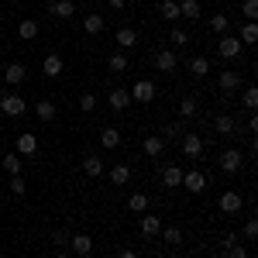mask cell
Here are the masks:
<instances>
[{
	"label": "cell",
	"instance_id": "6da1fadb",
	"mask_svg": "<svg viewBox=\"0 0 258 258\" xmlns=\"http://www.w3.org/2000/svg\"><path fill=\"white\" fill-rule=\"evenodd\" d=\"M0 114H7V117H24V114H28V103H24L21 93L7 90V93L0 97Z\"/></svg>",
	"mask_w": 258,
	"mask_h": 258
},
{
	"label": "cell",
	"instance_id": "7a4b0ae2",
	"mask_svg": "<svg viewBox=\"0 0 258 258\" xmlns=\"http://www.w3.org/2000/svg\"><path fill=\"white\" fill-rule=\"evenodd\" d=\"M179 148H182L186 159H200L203 155V138L197 131H186V135H179Z\"/></svg>",
	"mask_w": 258,
	"mask_h": 258
},
{
	"label": "cell",
	"instance_id": "3957f363",
	"mask_svg": "<svg viewBox=\"0 0 258 258\" xmlns=\"http://www.w3.org/2000/svg\"><path fill=\"white\" fill-rule=\"evenodd\" d=\"M152 66H155L159 73H176L179 69V55L172 52V48H159V52L152 55Z\"/></svg>",
	"mask_w": 258,
	"mask_h": 258
},
{
	"label": "cell",
	"instance_id": "277c9868",
	"mask_svg": "<svg viewBox=\"0 0 258 258\" xmlns=\"http://www.w3.org/2000/svg\"><path fill=\"white\" fill-rule=\"evenodd\" d=\"M241 48H244V45L238 41V35H224V38L217 41V55H220L224 62L238 59V55H241Z\"/></svg>",
	"mask_w": 258,
	"mask_h": 258
},
{
	"label": "cell",
	"instance_id": "5b68a950",
	"mask_svg": "<svg viewBox=\"0 0 258 258\" xmlns=\"http://www.w3.org/2000/svg\"><path fill=\"white\" fill-rule=\"evenodd\" d=\"M155 100V83L152 80H138L131 86V103H152Z\"/></svg>",
	"mask_w": 258,
	"mask_h": 258
},
{
	"label": "cell",
	"instance_id": "8992f818",
	"mask_svg": "<svg viewBox=\"0 0 258 258\" xmlns=\"http://www.w3.org/2000/svg\"><path fill=\"white\" fill-rule=\"evenodd\" d=\"M69 244H73V255H76V258L93 255V238H90V234H83V231L69 234Z\"/></svg>",
	"mask_w": 258,
	"mask_h": 258
},
{
	"label": "cell",
	"instance_id": "52a82bcc",
	"mask_svg": "<svg viewBox=\"0 0 258 258\" xmlns=\"http://www.w3.org/2000/svg\"><path fill=\"white\" fill-rule=\"evenodd\" d=\"M241 207H244V200H241L238 189H227V193H220V214H227V217H234Z\"/></svg>",
	"mask_w": 258,
	"mask_h": 258
},
{
	"label": "cell",
	"instance_id": "ba28073f",
	"mask_svg": "<svg viewBox=\"0 0 258 258\" xmlns=\"http://www.w3.org/2000/svg\"><path fill=\"white\" fill-rule=\"evenodd\" d=\"M241 165H244V155H241L238 148H227V152H220V169H224L227 176H234Z\"/></svg>",
	"mask_w": 258,
	"mask_h": 258
},
{
	"label": "cell",
	"instance_id": "9c48e42d",
	"mask_svg": "<svg viewBox=\"0 0 258 258\" xmlns=\"http://www.w3.org/2000/svg\"><path fill=\"white\" fill-rule=\"evenodd\" d=\"M182 189H186V193H193V197H197V193H203V189H207V176H203L200 169L182 172Z\"/></svg>",
	"mask_w": 258,
	"mask_h": 258
},
{
	"label": "cell",
	"instance_id": "30bf717a",
	"mask_svg": "<svg viewBox=\"0 0 258 258\" xmlns=\"http://www.w3.org/2000/svg\"><path fill=\"white\" fill-rule=\"evenodd\" d=\"M107 103H110V110H127V107H131V90H127V86H114L110 97H107Z\"/></svg>",
	"mask_w": 258,
	"mask_h": 258
},
{
	"label": "cell",
	"instance_id": "8fae6325",
	"mask_svg": "<svg viewBox=\"0 0 258 258\" xmlns=\"http://www.w3.org/2000/svg\"><path fill=\"white\" fill-rule=\"evenodd\" d=\"M83 172H86L90 179L103 176V159H100L97 152H86V155H83Z\"/></svg>",
	"mask_w": 258,
	"mask_h": 258
},
{
	"label": "cell",
	"instance_id": "7c38bea8",
	"mask_svg": "<svg viewBox=\"0 0 258 258\" xmlns=\"http://www.w3.org/2000/svg\"><path fill=\"white\" fill-rule=\"evenodd\" d=\"M62 69H66L62 55H55V52H52V55H45V62H41V73H45L48 80H59V76H62Z\"/></svg>",
	"mask_w": 258,
	"mask_h": 258
},
{
	"label": "cell",
	"instance_id": "4fadbf2b",
	"mask_svg": "<svg viewBox=\"0 0 258 258\" xmlns=\"http://www.w3.org/2000/svg\"><path fill=\"white\" fill-rule=\"evenodd\" d=\"M24 80H28V69H24L21 62H11V66L4 69V83H7V86H21Z\"/></svg>",
	"mask_w": 258,
	"mask_h": 258
},
{
	"label": "cell",
	"instance_id": "5bb4252c",
	"mask_svg": "<svg viewBox=\"0 0 258 258\" xmlns=\"http://www.w3.org/2000/svg\"><path fill=\"white\" fill-rule=\"evenodd\" d=\"M159 231H162L159 214H141V234H145V238H159Z\"/></svg>",
	"mask_w": 258,
	"mask_h": 258
},
{
	"label": "cell",
	"instance_id": "9a60e30c",
	"mask_svg": "<svg viewBox=\"0 0 258 258\" xmlns=\"http://www.w3.org/2000/svg\"><path fill=\"white\" fill-rule=\"evenodd\" d=\"M214 131L224 135V138H231V135L238 131V120L231 117V114H217V117H214Z\"/></svg>",
	"mask_w": 258,
	"mask_h": 258
},
{
	"label": "cell",
	"instance_id": "2e32d148",
	"mask_svg": "<svg viewBox=\"0 0 258 258\" xmlns=\"http://www.w3.org/2000/svg\"><path fill=\"white\" fill-rule=\"evenodd\" d=\"M217 86L224 90V93H238V86H241V76L234 73V69H224L217 76Z\"/></svg>",
	"mask_w": 258,
	"mask_h": 258
},
{
	"label": "cell",
	"instance_id": "e0dca14e",
	"mask_svg": "<svg viewBox=\"0 0 258 258\" xmlns=\"http://www.w3.org/2000/svg\"><path fill=\"white\" fill-rule=\"evenodd\" d=\"M38 152V138L31 131H21L18 135V155H35Z\"/></svg>",
	"mask_w": 258,
	"mask_h": 258
},
{
	"label": "cell",
	"instance_id": "ac0fdd59",
	"mask_svg": "<svg viewBox=\"0 0 258 258\" xmlns=\"http://www.w3.org/2000/svg\"><path fill=\"white\" fill-rule=\"evenodd\" d=\"M162 186L179 189V186H182V169H179V165H165V169H162Z\"/></svg>",
	"mask_w": 258,
	"mask_h": 258
},
{
	"label": "cell",
	"instance_id": "d6986e66",
	"mask_svg": "<svg viewBox=\"0 0 258 258\" xmlns=\"http://www.w3.org/2000/svg\"><path fill=\"white\" fill-rule=\"evenodd\" d=\"M176 4H179V18H186V21H197L203 14L200 0H176Z\"/></svg>",
	"mask_w": 258,
	"mask_h": 258
},
{
	"label": "cell",
	"instance_id": "ffe728a7",
	"mask_svg": "<svg viewBox=\"0 0 258 258\" xmlns=\"http://www.w3.org/2000/svg\"><path fill=\"white\" fill-rule=\"evenodd\" d=\"M141 148H145V155H148V159H159L162 152H165V141H162L159 135H148V138L141 141Z\"/></svg>",
	"mask_w": 258,
	"mask_h": 258
},
{
	"label": "cell",
	"instance_id": "44dd1931",
	"mask_svg": "<svg viewBox=\"0 0 258 258\" xmlns=\"http://www.w3.org/2000/svg\"><path fill=\"white\" fill-rule=\"evenodd\" d=\"M35 114H38V120H45V124H48V120L59 117V107H55L52 100H38V103H35Z\"/></svg>",
	"mask_w": 258,
	"mask_h": 258
},
{
	"label": "cell",
	"instance_id": "7402d4cb",
	"mask_svg": "<svg viewBox=\"0 0 258 258\" xmlns=\"http://www.w3.org/2000/svg\"><path fill=\"white\" fill-rule=\"evenodd\" d=\"M110 182H114V186H127V182H131V165H127V162H117V165L110 169Z\"/></svg>",
	"mask_w": 258,
	"mask_h": 258
},
{
	"label": "cell",
	"instance_id": "603a6c76",
	"mask_svg": "<svg viewBox=\"0 0 258 258\" xmlns=\"http://www.w3.org/2000/svg\"><path fill=\"white\" fill-rule=\"evenodd\" d=\"M52 14L59 21H69L76 14V4H73V0H52Z\"/></svg>",
	"mask_w": 258,
	"mask_h": 258
},
{
	"label": "cell",
	"instance_id": "cb8c5ba5",
	"mask_svg": "<svg viewBox=\"0 0 258 258\" xmlns=\"http://www.w3.org/2000/svg\"><path fill=\"white\" fill-rule=\"evenodd\" d=\"M100 145H103L107 152H114V148L120 145V131L117 127H100Z\"/></svg>",
	"mask_w": 258,
	"mask_h": 258
},
{
	"label": "cell",
	"instance_id": "d4e9b609",
	"mask_svg": "<svg viewBox=\"0 0 258 258\" xmlns=\"http://www.w3.org/2000/svg\"><path fill=\"white\" fill-rule=\"evenodd\" d=\"M114 38H117V48H135L138 45V31L135 28H120Z\"/></svg>",
	"mask_w": 258,
	"mask_h": 258
},
{
	"label": "cell",
	"instance_id": "484cf974",
	"mask_svg": "<svg viewBox=\"0 0 258 258\" xmlns=\"http://www.w3.org/2000/svg\"><path fill=\"white\" fill-rule=\"evenodd\" d=\"M103 28H107V21L100 18V14H86V18H83V31H86V35H100Z\"/></svg>",
	"mask_w": 258,
	"mask_h": 258
},
{
	"label": "cell",
	"instance_id": "4316f807",
	"mask_svg": "<svg viewBox=\"0 0 258 258\" xmlns=\"http://www.w3.org/2000/svg\"><path fill=\"white\" fill-rule=\"evenodd\" d=\"M189 73H193L197 80H203V76H210V59H203V55H197V59H189Z\"/></svg>",
	"mask_w": 258,
	"mask_h": 258
},
{
	"label": "cell",
	"instance_id": "83f0119b",
	"mask_svg": "<svg viewBox=\"0 0 258 258\" xmlns=\"http://www.w3.org/2000/svg\"><path fill=\"white\" fill-rule=\"evenodd\" d=\"M18 38H24V41L38 38V21H18Z\"/></svg>",
	"mask_w": 258,
	"mask_h": 258
},
{
	"label": "cell",
	"instance_id": "f1b7e54d",
	"mask_svg": "<svg viewBox=\"0 0 258 258\" xmlns=\"http://www.w3.org/2000/svg\"><path fill=\"white\" fill-rule=\"evenodd\" d=\"M197 110H200V103H197V97H182L179 100V117H197Z\"/></svg>",
	"mask_w": 258,
	"mask_h": 258
},
{
	"label": "cell",
	"instance_id": "f546056e",
	"mask_svg": "<svg viewBox=\"0 0 258 258\" xmlns=\"http://www.w3.org/2000/svg\"><path fill=\"white\" fill-rule=\"evenodd\" d=\"M127 210H131V214H145V210H148V197H145V193H131V197H127Z\"/></svg>",
	"mask_w": 258,
	"mask_h": 258
},
{
	"label": "cell",
	"instance_id": "4dcf8cb0",
	"mask_svg": "<svg viewBox=\"0 0 258 258\" xmlns=\"http://www.w3.org/2000/svg\"><path fill=\"white\" fill-rule=\"evenodd\" d=\"M159 238L165 241V244H182V227H176V224H172V227H162Z\"/></svg>",
	"mask_w": 258,
	"mask_h": 258
},
{
	"label": "cell",
	"instance_id": "1f68e13d",
	"mask_svg": "<svg viewBox=\"0 0 258 258\" xmlns=\"http://www.w3.org/2000/svg\"><path fill=\"white\" fill-rule=\"evenodd\" d=\"M0 165H4V172H11V176H21V159H18V152L4 155V159H0Z\"/></svg>",
	"mask_w": 258,
	"mask_h": 258
},
{
	"label": "cell",
	"instance_id": "d6a6232c",
	"mask_svg": "<svg viewBox=\"0 0 258 258\" xmlns=\"http://www.w3.org/2000/svg\"><path fill=\"white\" fill-rule=\"evenodd\" d=\"M159 14L165 21H179V4H176V0H162V4H159Z\"/></svg>",
	"mask_w": 258,
	"mask_h": 258
},
{
	"label": "cell",
	"instance_id": "836d02e7",
	"mask_svg": "<svg viewBox=\"0 0 258 258\" xmlns=\"http://www.w3.org/2000/svg\"><path fill=\"white\" fill-rule=\"evenodd\" d=\"M241 107H244V110H255V107H258V90H255V86H244V93H241Z\"/></svg>",
	"mask_w": 258,
	"mask_h": 258
},
{
	"label": "cell",
	"instance_id": "e575fe53",
	"mask_svg": "<svg viewBox=\"0 0 258 258\" xmlns=\"http://www.w3.org/2000/svg\"><path fill=\"white\" fill-rule=\"evenodd\" d=\"M241 45H255L258 41V28H255V21H248V24H244V28H241Z\"/></svg>",
	"mask_w": 258,
	"mask_h": 258
},
{
	"label": "cell",
	"instance_id": "d590c367",
	"mask_svg": "<svg viewBox=\"0 0 258 258\" xmlns=\"http://www.w3.org/2000/svg\"><path fill=\"white\" fill-rule=\"evenodd\" d=\"M107 66H110V73H124V69H127V55H124V52H114V55L107 59Z\"/></svg>",
	"mask_w": 258,
	"mask_h": 258
},
{
	"label": "cell",
	"instance_id": "8d00e7d4",
	"mask_svg": "<svg viewBox=\"0 0 258 258\" xmlns=\"http://www.w3.org/2000/svg\"><path fill=\"white\" fill-rule=\"evenodd\" d=\"M80 110H83V114H93V110H97V93L86 90V93L80 97Z\"/></svg>",
	"mask_w": 258,
	"mask_h": 258
},
{
	"label": "cell",
	"instance_id": "74e56055",
	"mask_svg": "<svg viewBox=\"0 0 258 258\" xmlns=\"http://www.w3.org/2000/svg\"><path fill=\"white\" fill-rule=\"evenodd\" d=\"M227 24H231L227 14H214V18H210V31H214V35H224V31H227Z\"/></svg>",
	"mask_w": 258,
	"mask_h": 258
},
{
	"label": "cell",
	"instance_id": "f35d334b",
	"mask_svg": "<svg viewBox=\"0 0 258 258\" xmlns=\"http://www.w3.org/2000/svg\"><path fill=\"white\" fill-rule=\"evenodd\" d=\"M179 131H182L179 124H162V135H159V138H162V141H176Z\"/></svg>",
	"mask_w": 258,
	"mask_h": 258
},
{
	"label": "cell",
	"instance_id": "ab89813d",
	"mask_svg": "<svg viewBox=\"0 0 258 258\" xmlns=\"http://www.w3.org/2000/svg\"><path fill=\"white\" fill-rule=\"evenodd\" d=\"M11 193H14V197H24V193H28V182L21 176H11Z\"/></svg>",
	"mask_w": 258,
	"mask_h": 258
},
{
	"label": "cell",
	"instance_id": "60d3db41",
	"mask_svg": "<svg viewBox=\"0 0 258 258\" xmlns=\"http://www.w3.org/2000/svg\"><path fill=\"white\" fill-rule=\"evenodd\" d=\"M172 45H189V31H186V28H172Z\"/></svg>",
	"mask_w": 258,
	"mask_h": 258
},
{
	"label": "cell",
	"instance_id": "b9f144b4",
	"mask_svg": "<svg viewBox=\"0 0 258 258\" xmlns=\"http://www.w3.org/2000/svg\"><path fill=\"white\" fill-rule=\"evenodd\" d=\"M224 258H248V248H244V244H231V248H227V251H224Z\"/></svg>",
	"mask_w": 258,
	"mask_h": 258
},
{
	"label": "cell",
	"instance_id": "7bdbcfd3",
	"mask_svg": "<svg viewBox=\"0 0 258 258\" xmlns=\"http://www.w3.org/2000/svg\"><path fill=\"white\" fill-rule=\"evenodd\" d=\"M241 14L248 21H255L258 18V0H244V7H241Z\"/></svg>",
	"mask_w": 258,
	"mask_h": 258
},
{
	"label": "cell",
	"instance_id": "ee69618b",
	"mask_svg": "<svg viewBox=\"0 0 258 258\" xmlns=\"http://www.w3.org/2000/svg\"><path fill=\"white\" fill-rule=\"evenodd\" d=\"M52 244L55 248H66L69 244V231H52Z\"/></svg>",
	"mask_w": 258,
	"mask_h": 258
},
{
	"label": "cell",
	"instance_id": "f6af8a7d",
	"mask_svg": "<svg viewBox=\"0 0 258 258\" xmlns=\"http://www.w3.org/2000/svg\"><path fill=\"white\" fill-rule=\"evenodd\" d=\"M244 238H248V241H255V238H258V220H255V217L244 224Z\"/></svg>",
	"mask_w": 258,
	"mask_h": 258
},
{
	"label": "cell",
	"instance_id": "bcb514c9",
	"mask_svg": "<svg viewBox=\"0 0 258 258\" xmlns=\"http://www.w3.org/2000/svg\"><path fill=\"white\" fill-rule=\"evenodd\" d=\"M231 244H238V234H224V238H220V248H224V251H227Z\"/></svg>",
	"mask_w": 258,
	"mask_h": 258
},
{
	"label": "cell",
	"instance_id": "7dc6e473",
	"mask_svg": "<svg viewBox=\"0 0 258 258\" xmlns=\"http://www.w3.org/2000/svg\"><path fill=\"white\" fill-rule=\"evenodd\" d=\"M248 131H251V135L258 131V117H255V110H251V117H248Z\"/></svg>",
	"mask_w": 258,
	"mask_h": 258
},
{
	"label": "cell",
	"instance_id": "c3c4849f",
	"mask_svg": "<svg viewBox=\"0 0 258 258\" xmlns=\"http://www.w3.org/2000/svg\"><path fill=\"white\" fill-rule=\"evenodd\" d=\"M117 258H141V255H138V251H135V248H124V251H120Z\"/></svg>",
	"mask_w": 258,
	"mask_h": 258
},
{
	"label": "cell",
	"instance_id": "681fc988",
	"mask_svg": "<svg viewBox=\"0 0 258 258\" xmlns=\"http://www.w3.org/2000/svg\"><path fill=\"white\" fill-rule=\"evenodd\" d=\"M107 4H110L114 11H124V7H127V0H107Z\"/></svg>",
	"mask_w": 258,
	"mask_h": 258
},
{
	"label": "cell",
	"instance_id": "f907efd6",
	"mask_svg": "<svg viewBox=\"0 0 258 258\" xmlns=\"http://www.w3.org/2000/svg\"><path fill=\"white\" fill-rule=\"evenodd\" d=\"M55 258H73V255H66V251H59V255H55Z\"/></svg>",
	"mask_w": 258,
	"mask_h": 258
},
{
	"label": "cell",
	"instance_id": "816d5d0a",
	"mask_svg": "<svg viewBox=\"0 0 258 258\" xmlns=\"http://www.w3.org/2000/svg\"><path fill=\"white\" fill-rule=\"evenodd\" d=\"M169 258H182V255H169Z\"/></svg>",
	"mask_w": 258,
	"mask_h": 258
}]
</instances>
